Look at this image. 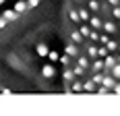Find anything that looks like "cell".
Wrapping results in <instances>:
<instances>
[{
	"label": "cell",
	"instance_id": "cell-1",
	"mask_svg": "<svg viewBox=\"0 0 120 116\" xmlns=\"http://www.w3.org/2000/svg\"><path fill=\"white\" fill-rule=\"evenodd\" d=\"M62 64L66 93H120V0H68Z\"/></svg>",
	"mask_w": 120,
	"mask_h": 116
},
{
	"label": "cell",
	"instance_id": "cell-2",
	"mask_svg": "<svg viewBox=\"0 0 120 116\" xmlns=\"http://www.w3.org/2000/svg\"><path fill=\"white\" fill-rule=\"evenodd\" d=\"M41 75H44L46 79H54V75H56V69H54L52 64H44V66H41Z\"/></svg>",
	"mask_w": 120,
	"mask_h": 116
},
{
	"label": "cell",
	"instance_id": "cell-3",
	"mask_svg": "<svg viewBox=\"0 0 120 116\" xmlns=\"http://www.w3.org/2000/svg\"><path fill=\"white\" fill-rule=\"evenodd\" d=\"M35 50H37V56H41V58H48V52H50V48L46 46L44 42H39Z\"/></svg>",
	"mask_w": 120,
	"mask_h": 116
},
{
	"label": "cell",
	"instance_id": "cell-4",
	"mask_svg": "<svg viewBox=\"0 0 120 116\" xmlns=\"http://www.w3.org/2000/svg\"><path fill=\"white\" fill-rule=\"evenodd\" d=\"M48 60L50 62H60V54L56 52V50H50L48 52Z\"/></svg>",
	"mask_w": 120,
	"mask_h": 116
}]
</instances>
